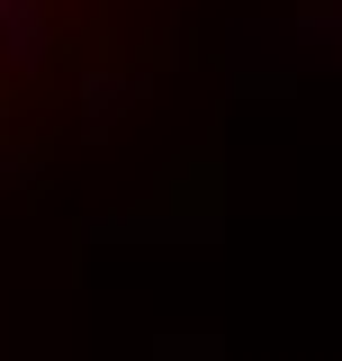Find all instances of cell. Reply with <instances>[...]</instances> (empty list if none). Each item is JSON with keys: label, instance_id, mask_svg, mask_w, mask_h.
Segmentation results:
<instances>
[{"label": "cell", "instance_id": "obj_1", "mask_svg": "<svg viewBox=\"0 0 342 361\" xmlns=\"http://www.w3.org/2000/svg\"><path fill=\"white\" fill-rule=\"evenodd\" d=\"M18 9H27V0H0V18H18Z\"/></svg>", "mask_w": 342, "mask_h": 361}]
</instances>
